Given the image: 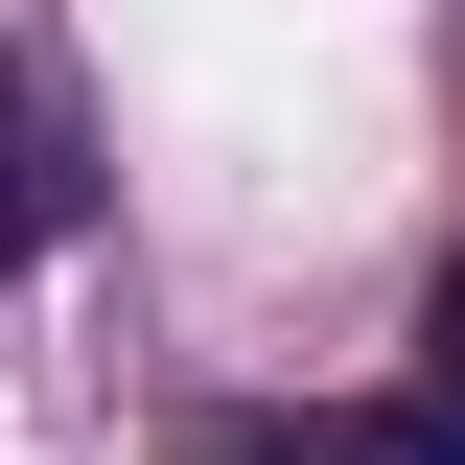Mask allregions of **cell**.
<instances>
[{
  "mask_svg": "<svg viewBox=\"0 0 465 465\" xmlns=\"http://www.w3.org/2000/svg\"><path fill=\"white\" fill-rule=\"evenodd\" d=\"M232 465H465L442 396H372V419H232Z\"/></svg>",
  "mask_w": 465,
  "mask_h": 465,
  "instance_id": "cell-1",
  "label": "cell"
},
{
  "mask_svg": "<svg viewBox=\"0 0 465 465\" xmlns=\"http://www.w3.org/2000/svg\"><path fill=\"white\" fill-rule=\"evenodd\" d=\"M70 232V163H47V116H24V70H0V280Z\"/></svg>",
  "mask_w": 465,
  "mask_h": 465,
  "instance_id": "cell-2",
  "label": "cell"
},
{
  "mask_svg": "<svg viewBox=\"0 0 465 465\" xmlns=\"http://www.w3.org/2000/svg\"><path fill=\"white\" fill-rule=\"evenodd\" d=\"M419 396L465 419V256H442V302H419Z\"/></svg>",
  "mask_w": 465,
  "mask_h": 465,
  "instance_id": "cell-3",
  "label": "cell"
}]
</instances>
